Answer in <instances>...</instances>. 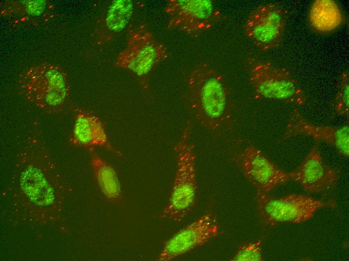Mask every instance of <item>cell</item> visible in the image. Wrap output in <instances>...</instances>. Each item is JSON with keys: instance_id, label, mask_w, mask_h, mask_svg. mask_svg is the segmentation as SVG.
I'll list each match as a JSON object with an SVG mask.
<instances>
[{"instance_id": "obj_6", "label": "cell", "mask_w": 349, "mask_h": 261, "mask_svg": "<svg viewBox=\"0 0 349 261\" xmlns=\"http://www.w3.org/2000/svg\"><path fill=\"white\" fill-rule=\"evenodd\" d=\"M254 200L261 223L268 227L302 223L312 218L318 210L336 206L332 200H318L301 194L275 196L257 191Z\"/></svg>"}, {"instance_id": "obj_8", "label": "cell", "mask_w": 349, "mask_h": 261, "mask_svg": "<svg viewBox=\"0 0 349 261\" xmlns=\"http://www.w3.org/2000/svg\"><path fill=\"white\" fill-rule=\"evenodd\" d=\"M168 30H177L198 38L225 19L211 0H170L165 9Z\"/></svg>"}, {"instance_id": "obj_16", "label": "cell", "mask_w": 349, "mask_h": 261, "mask_svg": "<svg viewBox=\"0 0 349 261\" xmlns=\"http://www.w3.org/2000/svg\"><path fill=\"white\" fill-rule=\"evenodd\" d=\"M309 25L315 31L326 33L333 31L345 22V17L338 4L333 0H316L310 6L308 16Z\"/></svg>"}, {"instance_id": "obj_2", "label": "cell", "mask_w": 349, "mask_h": 261, "mask_svg": "<svg viewBox=\"0 0 349 261\" xmlns=\"http://www.w3.org/2000/svg\"><path fill=\"white\" fill-rule=\"evenodd\" d=\"M186 102L194 120L203 128L219 133L231 122L234 111L231 89L223 75L208 63L189 74Z\"/></svg>"}, {"instance_id": "obj_1", "label": "cell", "mask_w": 349, "mask_h": 261, "mask_svg": "<svg viewBox=\"0 0 349 261\" xmlns=\"http://www.w3.org/2000/svg\"><path fill=\"white\" fill-rule=\"evenodd\" d=\"M16 163L11 187L26 218L40 224L55 221L61 212L64 187L37 126L30 129Z\"/></svg>"}, {"instance_id": "obj_20", "label": "cell", "mask_w": 349, "mask_h": 261, "mask_svg": "<svg viewBox=\"0 0 349 261\" xmlns=\"http://www.w3.org/2000/svg\"><path fill=\"white\" fill-rule=\"evenodd\" d=\"M231 261H262L264 260L260 240L240 245L230 259Z\"/></svg>"}, {"instance_id": "obj_18", "label": "cell", "mask_w": 349, "mask_h": 261, "mask_svg": "<svg viewBox=\"0 0 349 261\" xmlns=\"http://www.w3.org/2000/svg\"><path fill=\"white\" fill-rule=\"evenodd\" d=\"M6 11L7 14H13L17 15L18 14L21 16L28 15L30 16H40L46 10L47 3L46 1H19L11 2L8 5Z\"/></svg>"}, {"instance_id": "obj_13", "label": "cell", "mask_w": 349, "mask_h": 261, "mask_svg": "<svg viewBox=\"0 0 349 261\" xmlns=\"http://www.w3.org/2000/svg\"><path fill=\"white\" fill-rule=\"evenodd\" d=\"M312 137L316 141L331 145L342 157H349L348 125L331 126L316 125L308 121L297 108L291 111L282 141L297 136Z\"/></svg>"}, {"instance_id": "obj_17", "label": "cell", "mask_w": 349, "mask_h": 261, "mask_svg": "<svg viewBox=\"0 0 349 261\" xmlns=\"http://www.w3.org/2000/svg\"><path fill=\"white\" fill-rule=\"evenodd\" d=\"M92 153L91 165L96 180L104 195L111 201L119 202L122 198L120 183L114 169L90 149Z\"/></svg>"}, {"instance_id": "obj_19", "label": "cell", "mask_w": 349, "mask_h": 261, "mask_svg": "<svg viewBox=\"0 0 349 261\" xmlns=\"http://www.w3.org/2000/svg\"><path fill=\"white\" fill-rule=\"evenodd\" d=\"M334 110L340 115L349 116V73L343 72L339 78L337 91L333 103Z\"/></svg>"}, {"instance_id": "obj_4", "label": "cell", "mask_w": 349, "mask_h": 261, "mask_svg": "<svg viewBox=\"0 0 349 261\" xmlns=\"http://www.w3.org/2000/svg\"><path fill=\"white\" fill-rule=\"evenodd\" d=\"M189 127L174 147L176 171L167 204L160 218L182 221L195 206L198 194L195 146L190 140Z\"/></svg>"}, {"instance_id": "obj_3", "label": "cell", "mask_w": 349, "mask_h": 261, "mask_svg": "<svg viewBox=\"0 0 349 261\" xmlns=\"http://www.w3.org/2000/svg\"><path fill=\"white\" fill-rule=\"evenodd\" d=\"M18 85L27 101L47 113H61L69 104V78L57 65L46 62L25 68L19 76Z\"/></svg>"}, {"instance_id": "obj_5", "label": "cell", "mask_w": 349, "mask_h": 261, "mask_svg": "<svg viewBox=\"0 0 349 261\" xmlns=\"http://www.w3.org/2000/svg\"><path fill=\"white\" fill-rule=\"evenodd\" d=\"M246 62L256 99L277 101L296 106L306 103L307 94L287 69L253 56H248Z\"/></svg>"}, {"instance_id": "obj_10", "label": "cell", "mask_w": 349, "mask_h": 261, "mask_svg": "<svg viewBox=\"0 0 349 261\" xmlns=\"http://www.w3.org/2000/svg\"><path fill=\"white\" fill-rule=\"evenodd\" d=\"M287 22L286 11L275 3L261 4L249 15L244 25L246 36L263 51L278 48Z\"/></svg>"}, {"instance_id": "obj_11", "label": "cell", "mask_w": 349, "mask_h": 261, "mask_svg": "<svg viewBox=\"0 0 349 261\" xmlns=\"http://www.w3.org/2000/svg\"><path fill=\"white\" fill-rule=\"evenodd\" d=\"M221 233L216 217L207 212L165 240L156 260H171L202 246Z\"/></svg>"}, {"instance_id": "obj_14", "label": "cell", "mask_w": 349, "mask_h": 261, "mask_svg": "<svg viewBox=\"0 0 349 261\" xmlns=\"http://www.w3.org/2000/svg\"><path fill=\"white\" fill-rule=\"evenodd\" d=\"M135 4L132 0H114L109 4L97 21L92 34L97 44H109L120 37L130 26Z\"/></svg>"}, {"instance_id": "obj_7", "label": "cell", "mask_w": 349, "mask_h": 261, "mask_svg": "<svg viewBox=\"0 0 349 261\" xmlns=\"http://www.w3.org/2000/svg\"><path fill=\"white\" fill-rule=\"evenodd\" d=\"M168 55L165 47L146 26L140 25L129 30L126 47L118 54L116 65L133 73L146 88L150 73Z\"/></svg>"}, {"instance_id": "obj_15", "label": "cell", "mask_w": 349, "mask_h": 261, "mask_svg": "<svg viewBox=\"0 0 349 261\" xmlns=\"http://www.w3.org/2000/svg\"><path fill=\"white\" fill-rule=\"evenodd\" d=\"M74 124L69 142L74 147L90 149L102 147L120 155L110 144L101 120L88 110L76 108L73 110Z\"/></svg>"}, {"instance_id": "obj_12", "label": "cell", "mask_w": 349, "mask_h": 261, "mask_svg": "<svg viewBox=\"0 0 349 261\" xmlns=\"http://www.w3.org/2000/svg\"><path fill=\"white\" fill-rule=\"evenodd\" d=\"M318 143L314 145L300 165L288 173L290 180L298 183L307 194L322 193L332 189L341 175L339 169L325 162Z\"/></svg>"}, {"instance_id": "obj_9", "label": "cell", "mask_w": 349, "mask_h": 261, "mask_svg": "<svg viewBox=\"0 0 349 261\" xmlns=\"http://www.w3.org/2000/svg\"><path fill=\"white\" fill-rule=\"evenodd\" d=\"M233 160L257 191L269 194L278 186L285 184L290 180L288 173L252 144L241 148L235 153Z\"/></svg>"}]
</instances>
